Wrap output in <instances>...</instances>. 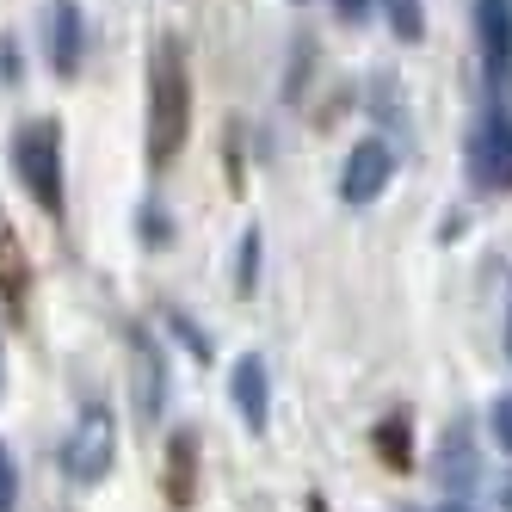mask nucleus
Wrapping results in <instances>:
<instances>
[{
    "label": "nucleus",
    "instance_id": "f257e3e1",
    "mask_svg": "<svg viewBox=\"0 0 512 512\" xmlns=\"http://www.w3.org/2000/svg\"><path fill=\"white\" fill-rule=\"evenodd\" d=\"M192 136V68L186 44L161 38L149 56V173H167Z\"/></svg>",
    "mask_w": 512,
    "mask_h": 512
},
{
    "label": "nucleus",
    "instance_id": "f03ea898",
    "mask_svg": "<svg viewBox=\"0 0 512 512\" xmlns=\"http://www.w3.org/2000/svg\"><path fill=\"white\" fill-rule=\"evenodd\" d=\"M13 179L44 216H62V130L56 118H31L13 130Z\"/></svg>",
    "mask_w": 512,
    "mask_h": 512
},
{
    "label": "nucleus",
    "instance_id": "7ed1b4c3",
    "mask_svg": "<svg viewBox=\"0 0 512 512\" xmlns=\"http://www.w3.org/2000/svg\"><path fill=\"white\" fill-rule=\"evenodd\" d=\"M112 463H118V420H112V408L87 401L75 414V426H68V438H62V469H68V482L99 488L105 475H112Z\"/></svg>",
    "mask_w": 512,
    "mask_h": 512
},
{
    "label": "nucleus",
    "instance_id": "20e7f679",
    "mask_svg": "<svg viewBox=\"0 0 512 512\" xmlns=\"http://www.w3.org/2000/svg\"><path fill=\"white\" fill-rule=\"evenodd\" d=\"M469 173L482 192H512V112H500V105H488L482 118L469 124Z\"/></svg>",
    "mask_w": 512,
    "mask_h": 512
},
{
    "label": "nucleus",
    "instance_id": "39448f33",
    "mask_svg": "<svg viewBox=\"0 0 512 512\" xmlns=\"http://www.w3.org/2000/svg\"><path fill=\"white\" fill-rule=\"evenodd\" d=\"M124 340H130V377H136V414L155 420L161 401H167V358L155 346V334L142 321H124Z\"/></svg>",
    "mask_w": 512,
    "mask_h": 512
},
{
    "label": "nucleus",
    "instance_id": "423d86ee",
    "mask_svg": "<svg viewBox=\"0 0 512 512\" xmlns=\"http://www.w3.org/2000/svg\"><path fill=\"white\" fill-rule=\"evenodd\" d=\"M395 179V155H389V142H377V136H364L358 149L346 155V173H340V198L346 204H371V198H383V186Z\"/></svg>",
    "mask_w": 512,
    "mask_h": 512
},
{
    "label": "nucleus",
    "instance_id": "0eeeda50",
    "mask_svg": "<svg viewBox=\"0 0 512 512\" xmlns=\"http://www.w3.org/2000/svg\"><path fill=\"white\" fill-rule=\"evenodd\" d=\"M475 38H482L494 87L512 81V0H475Z\"/></svg>",
    "mask_w": 512,
    "mask_h": 512
},
{
    "label": "nucleus",
    "instance_id": "6e6552de",
    "mask_svg": "<svg viewBox=\"0 0 512 512\" xmlns=\"http://www.w3.org/2000/svg\"><path fill=\"white\" fill-rule=\"evenodd\" d=\"M81 62H87V19L75 0H56L50 7V68L68 81V75H81Z\"/></svg>",
    "mask_w": 512,
    "mask_h": 512
},
{
    "label": "nucleus",
    "instance_id": "1a4fd4ad",
    "mask_svg": "<svg viewBox=\"0 0 512 512\" xmlns=\"http://www.w3.org/2000/svg\"><path fill=\"white\" fill-rule=\"evenodd\" d=\"M229 395H235V414H241V426L247 432H266V420H272V383H266V358H241L235 364V377H229Z\"/></svg>",
    "mask_w": 512,
    "mask_h": 512
},
{
    "label": "nucleus",
    "instance_id": "9d476101",
    "mask_svg": "<svg viewBox=\"0 0 512 512\" xmlns=\"http://www.w3.org/2000/svg\"><path fill=\"white\" fill-rule=\"evenodd\" d=\"M167 506L173 512H186L192 500H198V432H186L179 426L173 438H167Z\"/></svg>",
    "mask_w": 512,
    "mask_h": 512
},
{
    "label": "nucleus",
    "instance_id": "9b49d317",
    "mask_svg": "<svg viewBox=\"0 0 512 512\" xmlns=\"http://www.w3.org/2000/svg\"><path fill=\"white\" fill-rule=\"evenodd\" d=\"M475 438L463 432V426H451L445 432V445H438V482H445V494H457V488H469L475 482Z\"/></svg>",
    "mask_w": 512,
    "mask_h": 512
},
{
    "label": "nucleus",
    "instance_id": "f8f14e48",
    "mask_svg": "<svg viewBox=\"0 0 512 512\" xmlns=\"http://www.w3.org/2000/svg\"><path fill=\"white\" fill-rule=\"evenodd\" d=\"M371 445L389 469H414V438H408V414H389L377 432H371Z\"/></svg>",
    "mask_w": 512,
    "mask_h": 512
},
{
    "label": "nucleus",
    "instance_id": "ddd939ff",
    "mask_svg": "<svg viewBox=\"0 0 512 512\" xmlns=\"http://www.w3.org/2000/svg\"><path fill=\"white\" fill-rule=\"evenodd\" d=\"M0 297H7L13 315L25 309V253H19L13 229H0Z\"/></svg>",
    "mask_w": 512,
    "mask_h": 512
},
{
    "label": "nucleus",
    "instance_id": "4468645a",
    "mask_svg": "<svg viewBox=\"0 0 512 512\" xmlns=\"http://www.w3.org/2000/svg\"><path fill=\"white\" fill-rule=\"evenodd\" d=\"M383 13H389V31L401 44H420L426 38V13H420V0H383Z\"/></svg>",
    "mask_w": 512,
    "mask_h": 512
},
{
    "label": "nucleus",
    "instance_id": "2eb2a0df",
    "mask_svg": "<svg viewBox=\"0 0 512 512\" xmlns=\"http://www.w3.org/2000/svg\"><path fill=\"white\" fill-rule=\"evenodd\" d=\"M253 284H260V229L241 235V272H235V290H241V297H253Z\"/></svg>",
    "mask_w": 512,
    "mask_h": 512
},
{
    "label": "nucleus",
    "instance_id": "dca6fc26",
    "mask_svg": "<svg viewBox=\"0 0 512 512\" xmlns=\"http://www.w3.org/2000/svg\"><path fill=\"white\" fill-rule=\"evenodd\" d=\"M0 512H19V463L0 445Z\"/></svg>",
    "mask_w": 512,
    "mask_h": 512
},
{
    "label": "nucleus",
    "instance_id": "f3484780",
    "mask_svg": "<svg viewBox=\"0 0 512 512\" xmlns=\"http://www.w3.org/2000/svg\"><path fill=\"white\" fill-rule=\"evenodd\" d=\"M136 216H142V223H136V229H142V241H149V247H161V241H173V223H161V210H155V204H142Z\"/></svg>",
    "mask_w": 512,
    "mask_h": 512
},
{
    "label": "nucleus",
    "instance_id": "a211bd4d",
    "mask_svg": "<svg viewBox=\"0 0 512 512\" xmlns=\"http://www.w3.org/2000/svg\"><path fill=\"white\" fill-rule=\"evenodd\" d=\"M494 438H500V451L512 457V395L494 401Z\"/></svg>",
    "mask_w": 512,
    "mask_h": 512
},
{
    "label": "nucleus",
    "instance_id": "6ab92c4d",
    "mask_svg": "<svg viewBox=\"0 0 512 512\" xmlns=\"http://www.w3.org/2000/svg\"><path fill=\"white\" fill-rule=\"evenodd\" d=\"M167 327H173V334H179V340H186V346H192V352L204 358V334H198V327H192L186 315H167Z\"/></svg>",
    "mask_w": 512,
    "mask_h": 512
},
{
    "label": "nucleus",
    "instance_id": "aec40b11",
    "mask_svg": "<svg viewBox=\"0 0 512 512\" xmlns=\"http://www.w3.org/2000/svg\"><path fill=\"white\" fill-rule=\"evenodd\" d=\"M334 13H340V19H352V25H358V19H364V13H371V0H334Z\"/></svg>",
    "mask_w": 512,
    "mask_h": 512
},
{
    "label": "nucleus",
    "instance_id": "412c9836",
    "mask_svg": "<svg viewBox=\"0 0 512 512\" xmlns=\"http://www.w3.org/2000/svg\"><path fill=\"white\" fill-rule=\"evenodd\" d=\"M438 512H475V506L469 500H451V506H438Z\"/></svg>",
    "mask_w": 512,
    "mask_h": 512
},
{
    "label": "nucleus",
    "instance_id": "4be33fe9",
    "mask_svg": "<svg viewBox=\"0 0 512 512\" xmlns=\"http://www.w3.org/2000/svg\"><path fill=\"white\" fill-rule=\"evenodd\" d=\"M506 352H512V297H506Z\"/></svg>",
    "mask_w": 512,
    "mask_h": 512
},
{
    "label": "nucleus",
    "instance_id": "5701e85b",
    "mask_svg": "<svg viewBox=\"0 0 512 512\" xmlns=\"http://www.w3.org/2000/svg\"><path fill=\"white\" fill-rule=\"evenodd\" d=\"M0 389H7V346H0Z\"/></svg>",
    "mask_w": 512,
    "mask_h": 512
},
{
    "label": "nucleus",
    "instance_id": "b1692460",
    "mask_svg": "<svg viewBox=\"0 0 512 512\" xmlns=\"http://www.w3.org/2000/svg\"><path fill=\"white\" fill-rule=\"evenodd\" d=\"M309 512H327V500H321V494H309Z\"/></svg>",
    "mask_w": 512,
    "mask_h": 512
},
{
    "label": "nucleus",
    "instance_id": "393cba45",
    "mask_svg": "<svg viewBox=\"0 0 512 512\" xmlns=\"http://www.w3.org/2000/svg\"><path fill=\"white\" fill-rule=\"evenodd\" d=\"M500 494H506V506H512V475H506V488H500Z\"/></svg>",
    "mask_w": 512,
    "mask_h": 512
}]
</instances>
